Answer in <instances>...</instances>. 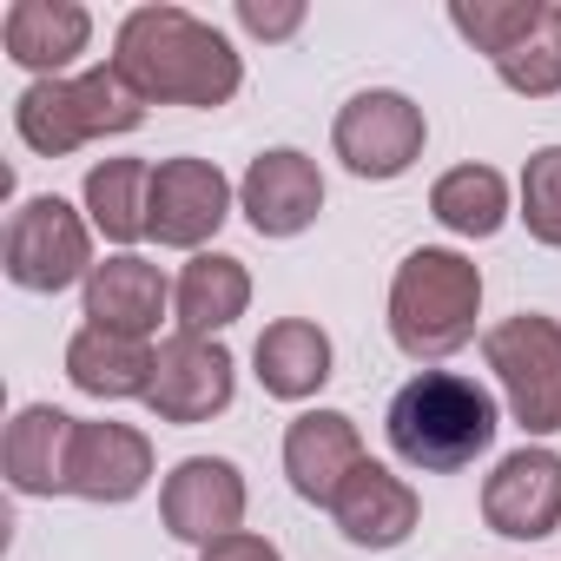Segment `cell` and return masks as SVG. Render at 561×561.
Wrapping results in <instances>:
<instances>
[{
    "instance_id": "1",
    "label": "cell",
    "mask_w": 561,
    "mask_h": 561,
    "mask_svg": "<svg viewBox=\"0 0 561 561\" xmlns=\"http://www.w3.org/2000/svg\"><path fill=\"white\" fill-rule=\"evenodd\" d=\"M113 67L146 106H225L244 87L238 47L185 8H133L113 34Z\"/></svg>"
},
{
    "instance_id": "2",
    "label": "cell",
    "mask_w": 561,
    "mask_h": 561,
    "mask_svg": "<svg viewBox=\"0 0 561 561\" xmlns=\"http://www.w3.org/2000/svg\"><path fill=\"white\" fill-rule=\"evenodd\" d=\"M383 430H390V449L410 469L449 476V469H469L495 443L502 416H495V390L489 383L456 377V370H423V377H410L390 397Z\"/></svg>"
},
{
    "instance_id": "3",
    "label": "cell",
    "mask_w": 561,
    "mask_h": 561,
    "mask_svg": "<svg viewBox=\"0 0 561 561\" xmlns=\"http://www.w3.org/2000/svg\"><path fill=\"white\" fill-rule=\"evenodd\" d=\"M482 318V271L462 251L423 244L390 277V337L416 364H443L476 337Z\"/></svg>"
},
{
    "instance_id": "4",
    "label": "cell",
    "mask_w": 561,
    "mask_h": 561,
    "mask_svg": "<svg viewBox=\"0 0 561 561\" xmlns=\"http://www.w3.org/2000/svg\"><path fill=\"white\" fill-rule=\"evenodd\" d=\"M146 119V100L119 80V67H93L73 80H34L14 100V133L41 159H67L106 133H133Z\"/></svg>"
},
{
    "instance_id": "5",
    "label": "cell",
    "mask_w": 561,
    "mask_h": 561,
    "mask_svg": "<svg viewBox=\"0 0 561 561\" xmlns=\"http://www.w3.org/2000/svg\"><path fill=\"white\" fill-rule=\"evenodd\" d=\"M0 264H8V277L21 291H41V298H54L67 285H87L93 277V225L60 192H41L8 218Z\"/></svg>"
},
{
    "instance_id": "6",
    "label": "cell",
    "mask_w": 561,
    "mask_h": 561,
    "mask_svg": "<svg viewBox=\"0 0 561 561\" xmlns=\"http://www.w3.org/2000/svg\"><path fill=\"white\" fill-rule=\"evenodd\" d=\"M482 357L528 436L561 430V324L541 311H515L482 337Z\"/></svg>"
},
{
    "instance_id": "7",
    "label": "cell",
    "mask_w": 561,
    "mask_h": 561,
    "mask_svg": "<svg viewBox=\"0 0 561 561\" xmlns=\"http://www.w3.org/2000/svg\"><path fill=\"white\" fill-rule=\"evenodd\" d=\"M423 139H430L423 106L410 93H390V87H370V93L344 100L337 126H331V146L357 179H403L423 159Z\"/></svg>"
},
{
    "instance_id": "8",
    "label": "cell",
    "mask_w": 561,
    "mask_h": 561,
    "mask_svg": "<svg viewBox=\"0 0 561 561\" xmlns=\"http://www.w3.org/2000/svg\"><path fill=\"white\" fill-rule=\"evenodd\" d=\"M231 390H238V370H231V351H225L218 337L172 331V337L152 351L146 410H152L159 423H211L218 410H231Z\"/></svg>"
},
{
    "instance_id": "9",
    "label": "cell",
    "mask_w": 561,
    "mask_h": 561,
    "mask_svg": "<svg viewBox=\"0 0 561 561\" xmlns=\"http://www.w3.org/2000/svg\"><path fill=\"white\" fill-rule=\"evenodd\" d=\"M231 218V179L211 159H165L152 165V205H146V238L165 251H192Z\"/></svg>"
},
{
    "instance_id": "10",
    "label": "cell",
    "mask_w": 561,
    "mask_h": 561,
    "mask_svg": "<svg viewBox=\"0 0 561 561\" xmlns=\"http://www.w3.org/2000/svg\"><path fill=\"white\" fill-rule=\"evenodd\" d=\"M238 205H244V218H251L257 238H298L324 211V172L298 146H271V152H257L244 165Z\"/></svg>"
},
{
    "instance_id": "11",
    "label": "cell",
    "mask_w": 561,
    "mask_h": 561,
    "mask_svg": "<svg viewBox=\"0 0 561 561\" xmlns=\"http://www.w3.org/2000/svg\"><path fill=\"white\" fill-rule=\"evenodd\" d=\"M159 515H165V535H179L192 548H211V541L238 535L244 528V476H238V462L185 456L159 489Z\"/></svg>"
},
{
    "instance_id": "12",
    "label": "cell",
    "mask_w": 561,
    "mask_h": 561,
    "mask_svg": "<svg viewBox=\"0 0 561 561\" xmlns=\"http://www.w3.org/2000/svg\"><path fill=\"white\" fill-rule=\"evenodd\" d=\"M482 522L508 541H541L561 528V456L522 443L482 482Z\"/></svg>"
},
{
    "instance_id": "13",
    "label": "cell",
    "mask_w": 561,
    "mask_h": 561,
    "mask_svg": "<svg viewBox=\"0 0 561 561\" xmlns=\"http://www.w3.org/2000/svg\"><path fill=\"white\" fill-rule=\"evenodd\" d=\"M165 305H172L165 271L152 257H139V251H119V257L93 264V277H87V324L93 331H113V337L146 344L159 331Z\"/></svg>"
},
{
    "instance_id": "14",
    "label": "cell",
    "mask_w": 561,
    "mask_h": 561,
    "mask_svg": "<svg viewBox=\"0 0 561 561\" xmlns=\"http://www.w3.org/2000/svg\"><path fill=\"white\" fill-rule=\"evenodd\" d=\"M364 462H370V456H364V436H357V423H351L344 410H305V416L285 430V476H291V489H298L305 502H318V508H331L337 489H344Z\"/></svg>"
},
{
    "instance_id": "15",
    "label": "cell",
    "mask_w": 561,
    "mask_h": 561,
    "mask_svg": "<svg viewBox=\"0 0 561 561\" xmlns=\"http://www.w3.org/2000/svg\"><path fill=\"white\" fill-rule=\"evenodd\" d=\"M87 41H93V14L80 0H14L8 21H0L8 60L41 80H67V67L87 54Z\"/></svg>"
},
{
    "instance_id": "16",
    "label": "cell",
    "mask_w": 561,
    "mask_h": 561,
    "mask_svg": "<svg viewBox=\"0 0 561 561\" xmlns=\"http://www.w3.org/2000/svg\"><path fill=\"white\" fill-rule=\"evenodd\" d=\"M152 482V443L133 423H80L73 430V469L67 495L87 502H133Z\"/></svg>"
},
{
    "instance_id": "17",
    "label": "cell",
    "mask_w": 561,
    "mask_h": 561,
    "mask_svg": "<svg viewBox=\"0 0 561 561\" xmlns=\"http://www.w3.org/2000/svg\"><path fill=\"white\" fill-rule=\"evenodd\" d=\"M331 515H337V528H344L351 548H397V541L416 535V515H423V508H416V489H410L397 469L364 462V469L337 489Z\"/></svg>"
},
{
    "instance_id": "18",
    "label": "cell",
    "mask_w": 561,
    "mask_h": 561,
    "mask_svg": "<svg viewBox=\"0 0 561 561\" xmlns=\"http://www.w3.org/2000/svg\"><path fill=\"white\" fill-rule=\"evenodd\" d=\"M73 430H80V416H67V410H54V403H27V410L8 423V443H0L8 482H14L21 495H67Z\"/></svg>"
},
{
    "instance_id": "19",
    "label": "cell",
    "mask_w": 561,
    "mask_h": 561,
    "mask_svg": "<svg viewBox=\"0 0 561 561\" xmlns=\"http://www.w3.org/2000/svg\"><path fill=\"white\" fill-rule=\"evenodd\" d=\"M251 364H257L264 397L305 403V397H318V390L331 383V337H324L311 318H277V324H264Z\"/></svg>"
},
{
    "instance_id": "20",
    "label": "cell",
    "mask_w": 561,
    "mask_h": 561,
    "mask_svg": "<svg viewBox=\"0 0 561 561\" xmlns=\"http://www.w3.org/2000/svg\"><path fill=\"white\" fill-rule=\"evenodd\" d=\"M244 305H251V277H244V264L231 251H198L172 285L179 331H192V337H218L225 324L244 318Z\"/></svg>"
},
{
    "instance_id": "21",
    "label": "cell",
    "mask_w": 561,
    "mask_h": 561,
    "mask_svg": "<svg viewBox=\"0 0 561 561\" xmlns=\"http://www.w3.org/2000/svg\"><path fill=\"white\" fill-rule=\"evenodd\" d=\"M67 377L80 397H100V403H126L139 397L146 403V383H152V344H133V337H113V331H73L67 344Z\"/></svg>"
},
{
    "instance_id": "22",
    "label": "cell",
    "mask_w": 561,
    "mask_h": 561,
    "mask_svg": "<svg viewBox=\"0 0 561 561\" xmlns=\"http://www.w3.org/2000/svg\"><path fill=\"white\" fill-rule=\"evenodd\" d=\"M152 205V165L146 159H100L87 172V218L106 244H139Z\"/></svg>"
},
{
    "instance_id": "23",
    "label": "cell",
    "mask_w": 561,
    "mask_h": 561,
    "mask_svg": "<svg viewBox=\"0 0 561 561\" xmlns=\"http://www.w3.org/2000/svg\"><path fill=\"white\" fill-rule=\"evenodd\" d=\"M430 211L456 238H495L502 218H508V179L495 165H456L430 185Z\"/></svg>"
},
{
    "instance_id": "24",
    "label": "cell",
    "mask_w": 561,
    "mask_h": 561,
    "mask_svg": "<svg viewBox=\"0 0 561 561\" xmlns=\"http://www.w3.org/2000/svg\"><path fill=\"white\" fill-rule=\"evenodd\" d=\"M541 14H548V0H456V8H449V27H456L476 54L502 60V54H515V47L541 27Z\"/></svg>"
},
{
    "instance_id": "25",
    "label": "cell",
    "mask_w": 561,
    "mask_h": 561,
    "mask_svg": "<svg viewBox=\"0 0 561 561\" xmlns=\"http://www.w3.org/2000/svg\"><path fill=\"white\" fill-rule=\"evenodd\" d=\"M495 73H502V87L522 93V100H548V93H561V8H554V0H548L541 27H535L515 54L495 60Z\"/></svg>"
},
{
    "instance_id": "26",
    "label": "cell",
    "mask_w": 561,
    "mask_h": 561,
    "mask_svg": "<svg viewBox=\"0 0 561 561\" xmlns=\"http://www.w3.org/2000/svg\"><path fill=\"white\" fill-rule=\"evenodd\" d=\"M522 225H528V238L561 251V146L528 152V165H522Z\"/></svg>"
},
{
    "instance_id": "27",
    "label": "cell",
    "mask_w": 561,
    "mask_h": 561,
    "mask_svg": "<svg viewBox=\"0 0 561 561\" xmlns=\"http://www.w3.org/2000/svg\"><path fill=\"white\" fill-rule=\"evenodd\" d=\"M238 27L257 41H291L305 27V8H257V0H238Z\"/></svg>"
},
{
    "instance_id": "28",
    "label": "cell",
    "mask_w": 561,
    "mask_h": 561,
    "mask_svg": "<svg viewBox=\"0 0 561 561\" xmlns=\"http://www.w3.org/2000/svg\"><path fill=\"white\" fill-rule=\"evenodd\" d=\"M198 561H285V554H277L264 535H225V541H211V548H198Z\"/></svg>"
}]
</instances>
